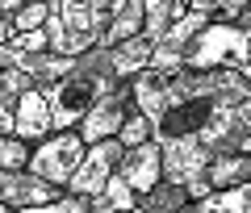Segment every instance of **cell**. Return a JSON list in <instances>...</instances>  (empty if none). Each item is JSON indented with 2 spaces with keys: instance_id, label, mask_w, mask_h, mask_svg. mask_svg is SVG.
<instances>
[{
  "instance_id": "ffe728a7",
  "label": "cell",
  "mask_w": 251,
  "mask_h": 213,
  "mask_svg": "<svg viewBox=\"0 0 251 213\" xmlns=\"http://www.w3.org/2000/svg\"><path fill=\"white\" fill-rule=\"evenodd\" d=\"M113 138L122 142V146H138V142H147V138H151V117L134 109V113H130V117L122 121V130H117Z\"/></svg>"
},
{
  "instance_id": "484cf974",
  "label": "cell",
  "mask_w": 251,
  "mask_h": 213,
  "mask_svg": "<svg viewBox=\"0 0 251 213\" xmlns=\"http://www.w3.org/2000/svg\"><path fill=\"white\" fill-rule=\"evenodd\" d=\"M0 134H13V96L0 84Z\"/></svg>"
},
{
  "instance_id": "f546056e",
  "label": "cell",
  "mask_w": 251,
  "mask_h": 213,
  "mask_svg": "<svg viewBox=\"0 0 251 213\" xmlns=\"http://www.w3.org/2000/svg\"><path fill=\"white\" fill-rule=\"evenodd\" d=\"M243 4H251V0H243Z\"/></svg>"
},
{
  "instance_id": "5b68a950",
  "label": "cell",
  "mask_w": 251,
  "mask_h": 213,
  "mask_svg": "<svg viewBox=\"0 0 251 213\" xmlns=\"http://www.w3.org/2000/svg\"><path fill=\"white\" fill-rule=\"evenodd\" d=\"M80 159H84V138L75 130H54V134H46L42 142L29 146L25 171L42 176L46 184H54V188H67V180L80 167Z\"/></svg>"
},
{
  "instance_id": "5bb4252c",
  "label": "cell",
  "mask_w": 251,
  "mask_h": 213,
  "mask_svg": "<svg viewBox=\"0 0 251 213\" xmlns=\"http://www.w3.org/2000/svg\"><path fill=\"white\" fill-rule=\"evenodd\" d=\"M188 205L184 184H172V180H159L147 196H138V209L143 213H180Z\"/></svg>"
},
{
  "instance_id": "f1b7e54d",
  "label": "cell",
  "mask_w": 251,
  "mask_h": 213,
  "mask_svg": "<svg viewBox=\"0 0 251 213\" xmlns=\"http://www.w3.org/2000/svg\"><path fill=\"white\" fill-rule=\"evenodd\" d=\"M247 180H251V155H247Z\"/></svg>"
},
{
  "instance_id": "cb8c5ba5",
  "label": "cell",
  "mask_w": 251,
  "mask_h": 213,
  "mask_svg": "<svg viewBox=\"0 0 251 213\" xmlns=\"http://www.w3.org/2000/svg\"><path fill=\"white\" fill-rule=\"evenodd\" d=\"M0 84H4V92H9L13 100H17L21 92H29V88H38V84L29 80L25 71H17V67H0Z\"/></svg>"
},
{
  "instance_id": "2e32d148",
  "label": "cell",
  "mask_w": 251,
  "mask_h": 213,
  "mask_svg": "<svg viewBox=\"0 0 251 213\" xmlns=\"http://www.w3.org/2000/svg\"><path fill=\"white\" fill-rule=\"evenodd\" d=\"M209 25V17L205 13H197V9H188L184 17H176L168 25V34H163V46H176V50H188V42L201 34V29Z\"/></svg>"
},
{
  "instance_id": "7c38bea8",
  "label": "cell",
  "mask_w": 251,
  "mask_h": 213,
  "mask_svg": "<svg viewBox=\"0 0 251 213\" xmlns=\"http://www.w3.org/2000/svg\"><path fill=\"white\" fill-rule=\"evenodd\" d=\"M147 63H151V42L143 34H130L117 46H109V67L117 80H134L138 71H147Z\"/></svg>"
},
{
  "instance_id": "7402d4cb",
  "label": "cell",
  "mask_w": 251,
  "mask_h": 213,
  "mask_svg": "<svg viewBox=\"0 0 251 213\" xmlns=\"http://www.w3.org/2000/svg\"><path fill=\"white\" fill-rule=\"evenodd\" d=\"M42 25H46V0H25L13 13V34H21V29H42Z\"/></svg>"
},
{
  "instance_id": "ac0fdd59",
  "label": "cell",
  "mask_w": 251,
  "mask_h": 213,
  "mask_svg": "<svg viewBox=\"0 0 251 213\" xmlns=\"http://www.w3.org/2000/svg\"><path fill=\"white\" fill-rule=\"evenodd\" d=\"M147 71H155V75H180L184 71V50H176V46H151V63H147Z\"/></svg>"
},
{
  "instance_id": "3957f363",
  "label": "cell",
  "mask_w": 251,
  "mask_h": 213,
  "mask_svg": "<svg viewBox=\"0 0 251 213\" xmlns=\"http://www.w3.org/2000/svg\"><path fill=\"white\" fill-rule=\"evenodd\" d=\"M122 0H50L46 4V42L50 54H84L100 42Z\"/></svg>"
},
{
  "instance_id": "9a60e30c",
  "label": "cell",
  "mask_w": 251,
  "mask_h": 213,
  "mask_svg": "<svg viewBox=\"0 0 251 213\" xmlns=\"http://www.w3.org/2000/svg\"><path fill=\"white\" fill-rule=\"evenodd\" d=\"M205 180H209V188H230V184H243V180H247V155H243V151L218 155V159L205 167Z\"/></svg>"
},
{
  "instance_id": "52a82bcc",
  "label": "cell",
  "mask_w": 251,
  "mask_h": 213,
  "mask_svg": "<svg viewBox=\"0 0 251 213\" xmlns=\"http://www.w3.org/2000/svg\"><path fill=\"white\" fill-rule=\"evenodd\" d=\"M122 151H126V146H122L117 138L88 142V146H84L80 167L72 171V180H67V188H63V192H75V196H92V192H100V184H105V180L117 171V163H122Z\"/></svg>"
},
{
  "instance_id": "44dd1931",
  "label": "cell",
  "mask_w": 251,
  "mask_h": 213,
  "mask_svg": "<svg viewBox=\"0 0 251 213\" xmlns=\"http://www.w3.org/2000/svg\"><path fill=\"white\" fill-rule=\"evenodd\" d=\"M17 213H88V196H75V192H63L46 205H25Z\"/></svg>"
},
{
  "instance_id": "6da1fadb",
  "label": "cell",
  "mask_w": 251,
  "mask_h": 213,
  "mask_svg": "<svg viewBox=\"0 0 251 213\" xmlns=\"http://www.w3.org/2000/svg\"><path fill=\"white\" fill-rule=\"evenodd\" d=\"M134 109L151 117V138L163 155V180L184 184L188 201L209 192L205 167L239 151L251 134V80L230 67H184L180 75L138 71L130 80Z\"/></svg>"
},
{
  "instance_id": "d4e9b609",
  "label": "cell",
  "mask_w": 251,
  "mask_h": 213,
  "mask_svg": "<svg viewBox=\"0 0 251 213\" xmlns=\"http://www.w3.org/2000/svg\"><path fill=\"white\" fill-rule=\"evenodd\" d=\"M9 46H17V50H29V54L50 50V42H46V29H21V34H13V38H9Z\"/></svg>"
},
{
  "instance_id": "ba28073f",
  "label": "cell",
  "mask_w": 251,
  "mask_h": 213,
  "mask_svg": "<svg viewBox=\"0 0 251 213\" xmlns=\"http://www.w3.org/2000/svg\"><path fill=\"white\" fill-rule=\"evenodd\" d=\"M117 176L134 188L138 196H147V192H151V188L163 180V155H159V142L147 138V142H138V146H126V151H122V163H117Z\"/></svg>"
},
{
  "instance_id": "4316f807",
  "label": "cell",
  "mask_w": 251,
  "mask_h": 213,
  "mask_svg": "<svg viewBox=\"0 0 251 213\" xmlns=\"http://www.w3.org/2000/svg\"><path fill=\"white\" fill-rule=\"evenodd\" d=\"M21 4H25V0H0V9H4V13H17Z\"/></svg>"
},
{
  "instance_id": "7a4b0ae2",
  "label": "cell",
  "mask_w": 251,
  "mask_h": 213,
  "mask_svg": "<svg viewBox=\"0 0 251 213\" xmlns=\"http://www.w3.org/2000/svg\"><path fill=\"white\" fill-rule=\"evenodd\" d=\"M113 84H117V75H113V67H109V50L105 46L84 50L80 63H75L63 80H54V84L42 88L46 105H50V125L54 130H75L80 117L88 113Z\"/></svg>"
},
{
  "instance_id": "4fadbf2b",
  "label": "cell",
  "mask_w": 251,
  "mask_h": 213,
  "mask_svg": "<svg viewBox=\"0 0 251 213\" xmlns=\"http://www.w3.org/2000/svg\"><path fill=\"white\" fill-rule=\"evenodd\" d=\"M134 205H138V192L126 184L117 171L100 184V192L88 196V213H126V209H134Z\"/></svg>"
},
{
  "instance_id": "8992f818",
  "label": "cell",
  "mask_w": 251,
  "mask_h": 213,
  "mask_svg": "<svg viewBox=\"0 0 251 213\" xmlns=\"http://www.w3.org/2000/svg\"><path fill=\"white\" fill-rule=\"evenodd\" d=\"M130 113H134V92H130V80H117L113 88H109L105 96H100L97 105L80 117L75 134L84 138V146H88V142H100V138H113Z\"/></svg>"
},
{
  "instance_id": "e0dca14e",
  "label": "cell",
  "mask_w": 251,
  "mask_h": 213,
  "mask_svg": "<svg viewBox=\"0 0 251 213\" xmlns=\"http://www.w3.org/2000/svg\"><path fill=\"white\" fill-rule=\"evenodd\" d=\"M168 25H172V0H147V9H143V29H138V34H143L151 46H159L163 34H168Z\"/></svg>"
},
{
  "instance_id": "8fae6325",
  "label": "cell",
  "mask_w": 251,
  "mask_h": 213,
  "mask_svg": "<svg viewBox=\"0 0 251 213\" xmlns=\"http://www.w3.org/2000/svg\"><path fill=\"white\" fill-rule=\"evenodd\" d=\"M180 213H251V180L230 188H209L205 196L188 201Z\"/></svg>"
},
{
  "instance_id": "277c9868",
  "label": "cell",
  "mask_w": 251,
  "mask_h": 213,
  "mask_svg": "<svg viewBox=\"0 0 251 213\" xmlns=\"http://www.w3.org/2000/svg\"><path fill=\"white\" fill-rule=\"evenodd\" d=\"M184 67H230L251 80V25H226V21H209L184 50Z\"/></svg>"
},
{
  "instance_id": "4dcf8cb0",
  "label": "cell",
  "mask_w": 251,
  "mask_h": 213,
  "mask_svg": "<svg viewBox=\"0 0 251 213\" xmlns=\"http://www.w3.org/2000/svg\"><path fill=\"white\" fill-rule=\"evenodd\" d=\"M46 4H50V0H46Z\"/></svg>"
},
{
  "instance_id": "83f0119b",
  "label": "cell",
  "mask_w": 251,
  "mask_h": 213,
  "mask_svg": "<svg viewBox=\"0 0 251 213\" xmlns=\"http://www.w3.org/2000/svg\"><path fill=\"white\" fill-rule=\"evenodd\" d=\"M0 213H17V209H9V205H4V201H0Z\"/></svg>"
},
{
  "instance_id": "9c48e42d",
  "label": "cell",
  "mask_w": 251,
  "mask_h": 213,
  "mask_svg": "<svg viewBox=\"0 0 251 213\" xmlns=\"http://www.w3.org/2000/svg\"><path fill=\"white\" fill-rule=\"evenodd\" d=\"M54 196H63V188L46 184L42 176H34V171H25V167H0V201L9 205V209L46 205V201H54Z\"/></svg>"
},
{
  "instance_id": "30bf717a",
  "label": "cell",
  "mask_w": 251,
  "mask_h": 213,
  "mask_svg": "<svg viewBox=\"0 0 251 213\" xmlns=\"http://www.w3.org/2000/svg\"><path fill=\"white\" fill-rule=\"evenodd\" d=\"M13 134H17L21 142H42L46 134H54V125H50V105H46V96H42V88H29V92H21L17 100H13Z\"/></svg>"
},
{
  "instance_id": "603a6c76",
  "label": "cell",
  "mask_w": 251,
  "mask_h": 213,
  "mask_svg": "<svg viewBox=\"0 0 251 213\" xmlns=\"http://www.w3.org/2000/svg\"><path fill=\"white\" fill-rule=\"evenodd\" d=\"M29 142H21L17 134H0V167H25Z\"/></svg>"
},
{
  "instance_id": "d6986e66",
  "label": "cell",
  "mask_w": 251,
  "mask_h": 213,
  "mask_svg": "<svg viewBox=\"0 0 251 213\" xmlns=\"http://www.w3.org/2000/svg\"><path fill=\"white\" fill-rule=\"evenodd\" d=\"M188 9H197V13H205L209 21H226V25H234V21L243 17V0H193Z\"/></svg>"
}]
</instances>
